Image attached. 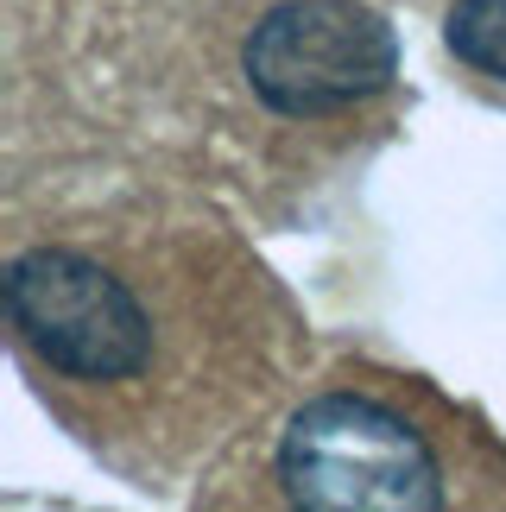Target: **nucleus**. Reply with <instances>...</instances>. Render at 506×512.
I'll use <instances>...</instances> for the list:
<instances>
[{
    "mask_svg": "<svg viewBox=\"0 0 506 512\" xmlns=\"http://www.w3.org/2000/svg\"><path fill=\"white\" fill-rule=\"evenodd\" d=\"M241 70L272 114L310 121L393 89L399 38L361 0H279L247 32Z\"/></svg>",
    "mask_w": 506,
    "mask_h": 512,
    "instance_id": "nucleus-3",
    "label": "nucleus"
},
{
    "mask_svg": "<svg viewBox=\"0 0 506 512\" xmlns=\"http://www.w3.org/2000/svg\"><path fill=\"white\" fill-rule=\"evenodd\" d=\"M7 323L64 380L114 386L152 361V317L127 279L76 247H32L0 279Z\"/></svg>",
    "mask_w": 506,
    "mask_h": 512,
    "instance_id": "nucleus-2",
    "label": "nucleus"
},
{
    "mask_svg": "<svg viewBox=\"0 0 506 512\" xmlns=\"http://www.w3.org/2000/svg\"><path fill=\"white\" fill-rule=\"evenodd\" d=\"M279 481L310 512H437L443 462L393 405L361 392L310 399L279 437Z\"/></svg>",
    "mask_w": 506,
    "mask_h": 512,
    "instance_id": "nucleus-1",
    "label": "nucleus"
},
{
    "mask_svg": "<svg viewBox=\"0 0 506 512\" xmlns=\"http://www.w3.org/2000/svg\"><path fill=\"white\" fill-rule=\"evenodd\" d=\"M443 38H450V51L475 76L506 83V0H456Z\"/></svg>",
    "mask_w": 506,
    "mask_h": 512,
    "instance_id": "nucleus-4",
    "label": "nucleus"
}]
</instances>
